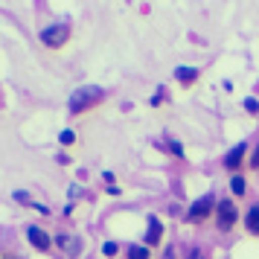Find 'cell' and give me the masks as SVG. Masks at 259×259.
Returning <instances> with one entry per match:
<instances>
[{"mask_svg":"<svg viewBox=\"0 0 259 259\" xmlns=\"http://www.w3.org/2000/svg\"><path fill=\"white\" fill-rule=\"evenodd\" d=\"M96 99H102V88H99V84H84V88H79V91L70 94V111L79 114V111H84L88 105H94Z\"/></svg>","mask_w":259,"mask_h":259,"instance_id":"cell-1","label":"cell"},{"mask_svg":"<svg viewBox=\"0 0 259 259\" xmlns=\"http://www.w3.org/2000/svg\"><path fill=\"white\" fill-rule=\"evenodd\" d=\"M67 38H70V26L67 24H53V26H47V29H41V41H44L47 47H61Z\"/></svg>","mask_w":259,"mask_h":259,"instance_id":"cell-2","label":"cell"},{"mask_svg":"<svg viewBox=\"0 0 259 259\" xmlns=\"http://www.w3.org/2000/svg\"><path fill=\"white\" fill-rule=\"evenodd\" d=\"M215 212H219V227L222 230H230L236 224V219H239V210H236V204L230 198H224L215 204Z\"/></svg>","mask_w":259,"mask_h":259,"instance_id":"cell-3","label":"cell"},{"mask_svg":"<svg viewBox=\"0 0 259 259\" xmlns=\"http://www.w3.org/2000/svg\"><path fill=\"white\" fill-rule=\"evenodd\" d=\"M212 207H215L212 192H210V195H201L198 201H192V207L187 210V219H189V222H201V219H207V215H210Z\"/></svg>","mask_w":259,"mask_h":259,"instance_id":"cell-4","label":"cell"},{"mask_svg":"<svg viewBox=\"0 0 259 259\" xmlns=\"http://www.w3.org/2000/svg\"><path fill=\"white\" fill-rule=\"evenodd\" d=\"M245 143H239V146H233L230 152H227V157H224V166L227 169H239V163H242V157H245Z\"/></svg>","mask_w":259,"mask_h":259,"instance_id":"cell-5","label":"cell"},{"mask_svg":"<svg viewBox=\"0 0 259 259\" xmlns=\"http://www.w3.org/2000/svg\"><path fill=\"white\" fill-rule=\"evenodd\" d=\"M56 242H59V247L61 250H67V253H70V256H76V253H79V250H82V242H79V239H76V236H56Z\"/></svg>","mask_w":259,"mask_h":259,"instance_id":"cell-6","label":"cell"},{"mask_svg":"<svg viewBox=\"0 0 259 259\" xmlns=\"http://www.w3.org/2000/svg\"><path fill=\"white\" fill-rule=\"evenodd\" d=\"M26 236H29V242H32L38 250H47V247H50V236L44 233L41 227H29V230H26Z\"/></svg>","mask_w":259,"mask_h":259,"instance_id":"cell-7","label":"cell"},{"mask_svg":"<svg viewBox=\"0 0 259 259\" xmlns=\"http://www.w3.org/2000/svg\"><path fill=\"white\" fill-rule=\"evenodd\" d=\"M160 233H163V227L157 222V215H149V233H146V242L149 245H157L160 242Z\"/></svg>","mask_w":259,"mask_h":259,"instance_id":"cell-8","label":"cell"},{"mask_svg":"<svg viewBox=\"0 0 259 259\" xmlns=\"http://www.w3.org/2000/svg\"><path fill=\"white\" fill-rule=\"evenodd\" d=\"M245 224H247V230H250V233H259V204H253V207L247 210Z\"/></svg>","mask_w":259,"mask_h":259,"instance_id":"cell-9","label":"cell"},{"mask_svg":"<svg viewBox=\"0 0 259 259\" xmlns=\"http://www.w3.org/2000/svg\"><path fill=\"white\" fill-rule=\"evenodd\" d=\"M175 76L181 82H195V79H198V70H195V67H178Z\"/></svg>","mask_w":259,"mask_h":259,"instance_id":"cell-10","label":"cell"},{"mask_svg":"<svg viewBox=\"0 0 259 259\" xmlns=\"http://www.w3.org/2000/svg\"><path fill=\"white\" fill-rule=\"evenodd\" d=\"M230 189H233V195H245V178L233 175L230 178Z\"/></svg>","mask_w":259,"mask_h":259,"instance_id":"cell-11","label":"cell"},{"mask_svg":"<svg viewBox=\"0 0 259 259\" xmlns=\"http://www.w3.org/2000/svg\"><path fill=\"white\" fill-rule=\"evenodd\" d=\"M128 259H149V250L143 245H131L128 247Z\"/></svg>","mask_w":259,"mask_h":259,"instance_id":"cell-12","label":"cell"},{"mask_svg":"<svg viewBox=\"0 0 259 259\" xmlns=\"http://www.w3.org/2000/svg\"><path fill=\"white\" fill-rule=\"evenodd\" d=\"M245 108L250 111V114H259V102L253 99V96H247V99H245Z\"/></svg>","mask_w":259,"mask_h":259,"instance_id":"cell-13","label":"cell"},{"mask_svg":"<svg viewBox=\"0 0 259 259\" xmlns=\"http://www.w3.org/2000/svg\"><path fill=\"white\" fill-rule=\"evenodd\" d=\"M59 140L64 143V146H70V143L76 140V134H73V131H61V134H59Z\"/></svg>","mask_w":259,"mask_h":259,"instance_id":"cell-14","label":"cell"},{"mask_svg":"<svg viewBox=\"0 0 259 259\" xmlns=\"http://www.w3.org/2000/svg\"><path fill=\"white\" fill-rule=\"evenodd\" d=\"M102 250H105V256H114V253H117V245H114V242H105Z\"/></svg>","mask_w":259,"mask_h":259,"instance_id":"cell-15","label":"cell"},{"mask_svg":"<svg viewBox=\"0 0 259 259\" xmlns=\"http://www.w3.org/2000/svg\"><path fill=\"white\" fill-rule=\"evenodd\" d=\"M169 149H172V154H178V157L184 154V149H181V143H175V140H169Z\"/></svg>","mask_w":259,"mask_h":259,"instance_id":"cell-16","label":"cell"},{"mask_svg":"<svg viewBox=\"0 0 259 259\" xmlns=\"http://www.w3.org/2000/svg\"><path fill=\"white\" fill-rule=\"evenodd\" d=\"M250 166H253V169L259 166V146H256V152H253V157H250Z\"/></svg>","mask_w":259,"mask_h":259,"instance_id":"cell-17","label":"cell"}]
</instances>
